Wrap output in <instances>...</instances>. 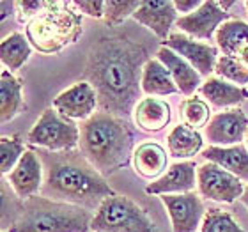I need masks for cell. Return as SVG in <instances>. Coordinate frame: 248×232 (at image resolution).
<instances>
[{
  "label": "cell",
  "mask_w": 248,
  "mask_h": 232,
  "mask_svg": "<svg viewBox=\"0 0 248 232\" xmlns=\"http://www.w3.org/2000/svg\"><path fill=\"white\" fill-rule=\"evenodd\" d=\"M151 61L144 41L129 31L112 29L91 45L83 80L98 94V108L128 121L142 94V73Z\"/></svg>",
  "instance_id": "1"
},
{
  "label": "cell",
  "mask_w": 248,
  "mask_h": 232,
  "mask_svg": "<svg viewBox=\"0 0 248 232\" xmlns=\"http://www.w3.org/2000/svg\"><path fill=\"white\" fill-rule=\"evenodd\" d=\"M37 155L45 170L41 195L50 201L66 202L87 211H98L105 199L115 195L105 175L99 174L80 151L53 153L39 149Z\"/></svg>",
  "instance_id": "2"
},
{
  "label": "cell",
  "mask_w": 248,
  "mask_h": 232,
  "mask_svg": "<svg viewBox=\"0 0 248 232\" xmlns=\"http://www.w3.org/2000/svg\"><path fill=\"white\" fill-rule=\"evenodd\" d=\"M80 153L99 174H115L128 165L135 153V133L126 119L98 110L80 124Z\"/></svg>",
  "instance_id": "3"
},
{
  "label": "cell",
  "mask_w": 248,
  "mask_h": 232,
  "mask_svg": "<svg viewBox=\"0 0 248 232\" xmlns=\"http://www.w3.org/2000/svg\"><path fill=\"white\" fill-rule=\"evenodd\" d=\"M83 18L73 2H48L25 25L27 39L43 55L59 53L82 36Z\"/></svg>",
  "instance_id": "4"
},
{
  "label": "cell",
  "mask_w": 248,
  "mask_h": 232,
  "mask_svg": "<svg viewBox=\"0 0 248 232\" xmlns=\"http://www.w3.org/2000/svg\"><path fill=\"white\" fill-rule=\"evenodd\" d=\"M93 218L83 207L34 195L23 201V209L9 232H91Z\"/></svg>",
  "instance_id": "5"
},
{
  "label": "cell",
  "mask_w": 248,
  "mask_h": 232,
  "mask_svg": "<svg viewBox=\"0 0 248 232\" xmlns=\"http://www.w3.org/2000/svg\"><path fill=\"white\" fill-rule=\"evenodd\" d=\"M91 232H158V229L137 202L115 193L94 213Z\"/></svg>",
  "instance_id": "6"
},
{
  "label": "cell",
  "mask_w": 248,
  "mask_h": 232,
  "mask_svg": "<svg viewBox=\"0 0 248 232\" xmlns=\"http://www.w3.org/2000/svg\"><path fill=\"white\" fill-rule=\"evenodd\" d=\"M27 142L53 153L73 151L80 145V126L62 117L55 108H46L29 131Z\"/></svg>",
  "instance_id": "7"
},
{
  "label": "cell",
  "mask_w": 248,
  "mask_h": 232,
  "mask_svg": "<svg viewBox=\"0 0 248 232\" xmlns=\"http://www.w3.org/2000/svg\"><path fill=\"white\" fill-rule=\"evenodd\" d=\"M197 186L202 197L225 204H232L241 199L245 191L241 179L209 161L197 169Z\"/></svg>",
  "instance_id": "8"
},
{
  "label": "cell",
  "mask_w": 248,
  "mask_h": 232,
  "mask_svg": "<svg viewBox=\"0 0 248 232\" xmlns=\"http://www.w3.org/2000/svg\"><path fill=\"white\" fill-rule=\"evenodd\" d=\"M247 135L248 117L239 107L217 114L204 128V137L207 139V142L217 147L238 145L247 140Z\"/></svg>",
  "instance_id": "9"
},
{
  "label": "cell",
  "mask_w": 248,
  "mask_h": 232,
  "mask_svg": "<svg viewBox=\"0 0 248 232\" xmlns=\"http://www.w3.org/2000/svg\"><path fill=\"white\" fill-rule=\"evenodd\" d=\"M160 199L170 217L174 232H197V229H201L206 207L197 193L190 191L177 195H161Z\"/></svg>",
  "instance_id": "10"
},
{
  "label": "cell",
  "mask_w": 248,
  "mask_h": 232,
  "mask_svg": "<svg viewBox=\"0 0 248 232\" xmlns=\"http://www.w3.org/2000/svg\"><path fill=\"white\" fill-rule=\"evenodd\" d=\"M161 46L170 48L172 52L181 55L185 61H188L197 71L201 73V77H209L215 73L218 61V48L211 46L209 43L195 41L193 37L186 36L183 32H174L169 36L167 41L161 43Z\"/></svg>",
  "instance_id": "11"
},
{
  "label": "cell",
  "mask_w": 248,
  "mask_h": 232,
  "mask_svg": "<svg viewBox=\"0 0 248 232\" xmlns=\"http://www.w3.org/2000/svg\"><path fill=\"white\" fill-rule=\"evenodd\" d=\"M53 108L62 117L71 121H87L98 108V94L94 87L85 80H80L64 93H61L53 101Z\"/></svg>",
  "instance_id": "12"
},
{
  "label": "cell",
  "mask_w": 248,
  "mask_h": 232,
  "mask_svg": "<svg viewBox=\"0 0 248 232\" xmlns=\"http://www.w3.org/2000/svg\"><path fill=\"white\" fill-rule=\"evenodd\" d=\"M229 13L220 7L218 2H202V5L195 13L177 18L176 25L181 29L183 34L193 36L197 39H211L213 34H217L220 27L229 21Z\"/></svg>",
  "instance_id": "13"
},
{
  "label": "cell",
  "mask_w": 248,
  "mask_h": 232,
  "mask_svg": "<svg viewBox=\"0 0 248 232\" xmlns=\"http://www.w3.org/2000/svg\"><path fill=\"white\" fill-rule=\"evenodd\" d=\"M43 181H45L43 161L36 151H25L15 170L7 175V183L21 201L41 193Z\"/></svg>",
  "instance_id": "14"
},
{
  "label": "cell",
  "mask_w": 248,
  "mask_h": 232,
  "mask_svg": "<svg viewBox=\"0 0 248 232\" xmlns=\"http://www.w3.org/2000/svg\"><path fill=\"white\" fill-rule=\"evenodd\" d=\"M197 169L193 161H176L172 163L160 179L145 186L149 195H177L190 193L197 185Z\"/></svg>",
  "instance_id": "15"
},
{
  "label": "cell",
  "mask_w": 248,
  "mask_h": 232,
  "mask_svg": "<svg viewBox=\"0 0 248 232\" xmlns=\"http://www.w3.org/2000/svg\"><path fill=\"white\" fill-rule=\"evenodd\" d=\"M133 20L155 32L163 43L169 39L172 25L177 21V11L172 0H144L135 11Z\"/></svg>",
  "instance_id": "16"
},
{
  "label": "cell",
  "mask_w": 248,
  "mask_h": 232,
  "mask_svg": "<svg viewBox=\"0 0 248 232\" xmlns=\"http://www.w3.org/2000/svg\"><path fill=\"white\" fill-rule=\"evenodd\" d=\"M217 45L223 57L232 59L248 69V23L241 20L225 21L217 31Z\"/></svg>",
  "instance_id": "17"
},
{
  "label": "cell",
  "mask_w": 248,
  "mask_h": 232,
  "mask_svg": "<svg viewBox=\"0 0 248 232\" xmlns=\"http://www.w3.org/2000/svg\"><path fill=\"white\" fill-rule=\"evenodd\" d=\"M156 59L163 64V66L170 71L172 80L177 85L179 93L191 98L195 91L201 85V73L197 71L195 67L191 66L190 62L185 61L181 55H177L176 52H172L170 48L167 46H160L158 52H156Z\"/></svg>",
  "instance_id": "18"
},
{
  "label": "cell",
  "mask_w": 248,
  "mask_h": 232,
  "mask_svg": "<svg viewBox=\"0 0 248 232\" xmlns=\"http://www.w3.org/2000/svg\"><path fill=\"white\" fill-rule=\"evenodd\" d=\"M170 105L158 98H142L133 110V121L145 133H160L170 123Z\"/></svg>",
  "instance_id": "19"
},
{
  "label": "cell",
  "mask_w": 248,
  "mask_h": 232,
  "mask_svg": "<svg viewBox=\"0 0 248 232\" xmlns=\"http://www.w3.org/2000/svg\"><path fill=\"white\" fill-rule=\"evenodd\" d=\"M202 156L209 163L222 167L238 179L248 181V147L243 144L231 145V147H217L209 145L202 151Z\"/></svg>",
  "instance_id": "20"
},
{
  "label": "cell",
  "mask_w": 248,
  "mask_h": 232,
  "mask_svg": "<svg viewBox=\"0 0 248 232\" xmlns=\"http://www.w3.org/2000/svg\"><path fill=\"white\" fill-rule=\"evenodd\" d=\"M202 96L217 108H238V105L248 99V89L239 87L223 78L209 77L201 87Z\"/></svg>",
  "instance_id": "21"
},
{
  "label": "cell",
  "mask_w": 248,
  "mask_h": 232,
  "mask_svg": "<svg viewBox=\"0 0 248 232\" xmlns=\"http://www.w3.org/2000/svg\"><path fill=\"white\" fill-rule=\"evenodd\" d=\"M167 163H169L167 151L156 142L140 144L133 153L135 172L144 179H160L167 169Z\"/></svg>",
  "instance_id": "22"
},
{
  "label": "cell",
  "mask_w": 248,
  "mask_h": 232,
  "mask_svg": "<svg viewBox=\"0 0 248 232\" xmlns=\"http://www.w3.org/2000/svg\"><path fill=\"white\" fill-rule=\"evenodd\" d=\"M25 103L21 96V80L16 78L9 69H2L0 75V119L9 123L11 119L23 112Z\"/></svg>",
  "instance_id": "23"
},
{
  "label": "cell",
  "mask_w": 248,
  "mask_h": 232,
  "mask_svg": "<svg viewBox=\"0 0 248 232\" xmlns=\"http://www.w3.org/2000/svg\"><path fill=\"white\" fill-rule=\"evenodd\" d=\"M142 93L147 96H169L179 93L170 71L158 59H151L142 73Z\"/></svg>",
  "instance_id": "24"
},
{
  "label": "cell",
  "mask_w": 248,
  "mask_h": 232,
  "mask_svg": "<svg viewBox=\"0 0 248 232\" xmlns=\"http://www.w3.org/2000/svg\"><path fill=\"white\" fill-rule=\"evenodd\" d=\"M202 135L197 129H191L185 124L174 126L169 137H167V145H169V153L174 156L176 160H186V158H193L202 151Z\"/></svg>",
  "instance_id": "25"
},
{
  "label": "cell",
  "mask_w": 248,
  "mask_h": 232,
  "mask_svg": "<svg viewBox=\"0 0 248 232\" xmlns=\"http://www.w3.org/2000/svg\"><path fill=\"white\" fill-rule=\"evenodd\" d=\"M31 53L32 45L29 43L27 36L20 32H13L0 43V59L5 69H9L11 73L20 69L31 59Z\"/></svg>",
  "instance_id": "26"
},
{
  "label": "cell",
  "mask_w": 248,
  "mask_h": 232,
  "mask_svg": "<svg viewBox=\"0 0 248 232\" xmlns=\"http://www.w3.org/2000/svg\"><path fill=\"white\" fill-rule=\"evenodd\" d=\"M181 117L183 124L191 129L206 128L209 121H211V110L209 105L201 98H186L181 105Z\"/></svg>",
  "instance_id": "27"
},
{
  "label": "cell",
  "mask_w": 248,
  "mask_h": 232,
  "mask_svg": "<svg viewBox=\"0 0 248 232\" xmlns=\"http://www.w3.org/2000/svg\"><path fill=\"white\" fill-rule=\"evenodd\" d=\"M25 155V145L21 142L18 135L13 137H2L0 139V170L2 174L9 175L21 160V156Z\"/></svg>",
  "instance_id": "28"
},
{
  "label": "cell",
  "mask_w": 248,
  "mask_h": 232,
  "mask_svg": "<svg viewBox=\"0 0 248 232\" xmlns=\"http://www.w3.org/2000/svg\"><path fill=\"white\" fill-rule=\"evenodd\" d=\"M201 232H245L239 227L238 222L234 220L227 211L222 209H207L202 220Z\"/></svg>",
  "instance_id": "29"
},
{
  "label": "cell",
  "mask_w": 248,
  "mask_h": 232,
  "mask_svg": "<svg viewBox=\"0 0 248 232\" xmlns=\"http://www.w3.org/2000/svg\"><path fill=\"white\" fill-rule=\"evenodd\" d=\"M9 183L2 179V231H9L15 222L20 217L21 209H23V201L16 195L15 191H11Z\"/></svg>",
  "instance_id": "30"
},
{
  "label": "cell",
  "mask_w": 248,
  "mask_h": 232,
  "mask_svg": "<svg viewBox=\"0 0 248 232\" xmlns=\"http://www.w3.org/2000/svg\"><path fill=\"white\" fill-rule=\"evenodd\" d=\"M140 7L139 0H108L105 2V21L110 27H117L126 21L128 16H133Z\"/></svg>",
  "instance_id": "31"
},
{
  "label": "cell",
  "mask_w": 248,
  "mask_h": 232,
  "mask_svg": "<svg viewBox=\"0 0 248 232\" xmlns=\"http://www.w3.org/2000/svg\"><path fill=\"white\" fill-rule=\"evenodd\" d=\"M215 73L218 75V78H223L231 83H236L239 87H243L248 83V69L238 62H234L232 59L223 57L220 55L217 61V67H215Z\"/></svg>",
  "instance_id": "32"
},
{
  "label": "cell",
  "mask_w": 248,
  "mask_h": 232,
  "mask_svg": "<svg viewBox=\"0 0 248 232\" xmlns=\"http://www.w3.org/2000/svg\"><path fill=\"white\" fill-rule=\"evenodd\" d=\"M48 2H43V0H25V2H16V7H18V13L21 15V21H25L27 23L34 18L36 15H39L45 7H46Z\"/></svg>",
  "instance_id": "33"
},
{
  "label": "cell",
  "mask_w": 248,
  "mask_h": 232,
  "mask_svg": "<svg viewBox=\"0 0 248 232\" xmlns=\"http://www.w3.org/2000/svg\"><path fill=\"white\" fill-rule=\"evenodd\" d=\"M78 11H82L83 15L91 16V18H103L105 16V2L101 0H75L73 2Z\"/></svg>",
  "instance_id": "34"
},
{
  "label": "cell",
  "mask_w": 248,
  "mask_h": 232,
  "mask_svg": "<svg viewBox=\"0 0 248 232\" xmlns=\"http://www.w3.org/2000/svg\"><path fill=\"white\" fill-rule=\"evenodd\" d=\"M201 5V0H174V7H176L177 13H183V16L195 13Z\"/></svg>",
  "instance_id": "35"
},
{
  "label": "cell",
  "mask_w": 248,
  "mask_h": 232,
  "mask_svg": "<svg viewBox=\"0 0 248 232\" xmlns=\"http://www.w3.org/2000/svg\"><path fill=\"white\" fill-rule=\"evenodd\" d=\"M16 7V2H0V9H2V20H5V18H7V16L9 15H13V13H11V11L15 9Z\"/></svg>",
  "instance_id": "36"
},
{
  "label": "cell",
  "mask_w": 248,
  "mask_h": 232,
  "mask_svg": "<svg viewBox=\"0 0 248 232\" xmlns=\"http://www.w3.org/2000/svg\"><path fill=\"white\" fill-rule=\"evenodd\" d=\"M241 202L248 207V186H245V191H243V195H241Z\"/></svg>",
  "instance_id": "37"
},
{
  "label": "cell",
  "mask_w": 248,
  "mask_h": 232,
  "mask_svg": "<svg viewBox=\"0 0 248 232\" xmlns=\"http://www.w3.org/2000/svg\"><path fill=\"white\" fill-rule=\"evenodd\" d=\"M243 4H245V7H247V15H248V0L247 2H243Z\"/></svg>",
  "instance_id": "38"
},
{
  "label": "cell",
  "mask_w": 248,
  "mask_h": 232,
  "mask_svg": "<svg viewBox=\"0 0 248 232\" xmlns=\"http://www.w3.org/2000/svg\"><path fill=\"white\" fill-rule=\"evenodd\" d=\"M247 147H248V135H247Z\"/></svg>",
  "instance_id": "39"
}]
</instances>
